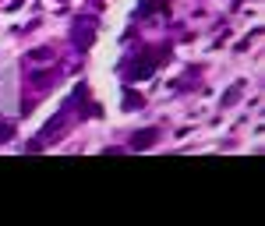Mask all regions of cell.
<instances>
[{
    "instance_id": "6da1fadb",
    "label": "cell",
    "mask_w": 265,
    "mask_h": 226,
    "mask_svg": "<svg viewBox=\"0 0 265 226\" xmlns=\"http://www.w3.org/2000/svg\"><path fill=\"white\" fill-rule=\"evenodd\" d=\"M71 120H74V103L67 99L64 106L46 120V127L39 131V138H32V145L28 149H43V145H50L53 138H61V135H67V127H71Z\"/></svg>"
},
{
    "instance_id": "7a4b0ae2",
    "label": "cell",
    "mask_w": 265,
    "mask_h": 226,
    "mask_svg": "<svg viewBox=\"0 0 265 226\" xmlns=\"http://www.w3.org/2000/svg\"><path fill=\"white\" fill-rule=\"evenodd\" d=\"M163 57H149V53H138V57H128L124 64H121V75L128 78V81H141V78H149L156 71V64H159Z\"/></svg>"
},
{
    "instance_id": "3957f363",
    "label": "cell",
    "mask_w": 265,
    "mask_h": 226,
    "mask_svg": "<svg viewBox=\"0 0 265 226\" xmlns=\"http://www.w3.org/2000/svg\"><path fill=\"white\" fill-rule=\"evenodd\" d=\"M92 39H96V21H92V18H78L74 28H71V43H74V50L85 53V50L92 46Z\"/></svg>"
},
{
    "instance_id": "277c9868",
    "label": "cell",
    "mask_w": 265,
    "mask_h": 226,
    "mask_svg": "<svg viewBox=\"0 0 265 226\" xmlns=\"http://www.w3.org/2000/svg\"><path fill=\"white\" fill-rule=\"evenodd\" d=\"M61 78V68H50V71H39V75H32L28 78V88H36V95H43L53 81Z\"/></svg>"
},
{
    "instance_id": "5b68a950",
    "label": "cell",
    "mask_w": 265,
    "mask_h": 226,
    "mask_svg": "<svg viewBox=\"0 0 265 226\" xmlns=\"http://www.w3.org/2000/svg\"><path fill=\"white\" fill-rule=\"evenodd\" d=\"M156 138H159V131H156V127H149V131H138V135H134L131 138V149H149V145H156Z\"/></svg>"
},
{
    "instance_id": "8992f818",
    "label": "cell",
    "mask_w": 265,
    "mask_h": 226,
    "mask_svg": "<svg viewBox=\"0 0 265 226\" xmlns=\"http://www.w3.org/2000/svg\"><path fill=\"white\" fill-rule=\"evenodd\" d=\"M25 57H28L25 64H46V60L53 57V46H39V50H28Z\"/></svg>"
},
{
    "instance_id": "52a82bcc",
    "label": "cell",
    "mask_w": 265,
    "mask_h": 226,
    "mask_svg": "<svg viewBox=\"0 0 265 226\" xmlns=\"http://www.w3.org/2000/svg\"><path fill=\"white\" fill-rule=\"evenodd\" d=\"M241 92H244V88H241V81H237V85H233V88H230V92L223 95V106H230L233 99H241Z\"/></svg>"
},
{
    "instance_id": "ba28073f",
    "label": "cell",
    "mask_w": 265,
    "mask_h": 226,
    "mask_svg": "<svg viewBox=\"0 0 265 226\" xmlns=\"http://www.w3.org/2000/svg\"><path fill=\"white\" fill-rule=\"evenodd\" d=\"M11 135H14V127L11 124H0V138H11Z\"/></svg>"
}]
</instances>
